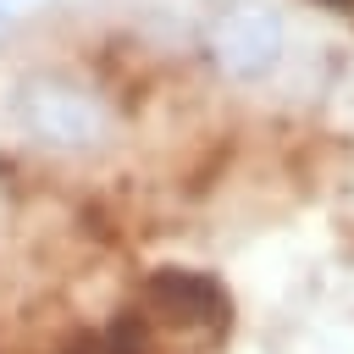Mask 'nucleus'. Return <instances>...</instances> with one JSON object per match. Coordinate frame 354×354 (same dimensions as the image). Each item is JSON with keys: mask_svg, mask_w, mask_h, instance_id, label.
<instances>
[{"mask_svg": "<svg viewBox=\"0 0 354 354\" xmlns=\"http://www.w3.org/2000/svg\"><path fill=\"white\" fill-rule=\"evenodd\" d=\"M0 122L22 149L61 166L105 160L122 138V111L105 83L61 61H33L11 72V83L0 88Z\"/></svg>", "mask_w": 354, "mask_h": 354, "instance_id": "1", "label": "nucleus"}, {"mask_svg": "<svg viewBox=\"0 0 354 354\" xmlns=\"http://www.w3.org/2000/svg\"><path fill=\"white\" fill-rule=\"evenodd\" d=\"M199 55L227 88H266L288 61V17L271 0H227L199 33Z\"/></svg>", "mask_w": 354, "mask_h": 354, "instance_id": "2", "label": "nucleus"}, {"mask_svg": "<svg viewBox=\"0 0 354 354\" xmlns=\"http://www.w3.org/2000/svg\"><path fill=\"white\" fill-rule=\"evenodd\" d=\"M149 304L166 315V321H210L221 326L227 321V293L205 277V271H177V266H160L149 277Z\"/></svg>", "mask_w": 354, "mask_h": 354, "instance_id": "3", "label": "nucleus"}, {"mask_svg": "<svg viewBox=\"0 0 354 354\" xmlns=\"http://www.w3.org/2000/svg\"><path fill=\"white\" fill-rule=\"evenodd\" d=\"M11 28H17V6H6V0H0V44L11 39Z\"/></svg>", "mask_w": 354, "mask_h": 354, "instance_id": "4", "label": "nucleus"}, {"mask_svg": "<svg viewBox=\"0 0 354 354\" xmlns=\"http://www.w3.org/2000/svg\"><path fill=\"white\" fill-rule=\"evenodd\" d=\"M321 6H332V11H348V6H354V0H321Z\"/></svg>", "mask_w": 354, "mask_h": 354, "instance_id": "5", "label": "nucleus"}, {"mask_svg": "<svg viewBox=\"0 0 354 354\" xmlns=\"http://www.w3.org/2000/svg\"><path fill=\"white\" fill-rule=\"evenodd\" d=\"M6 6H22V0H6Z\"/></svg>", "mask_w": 354, "mask_h": 354, "instance_id": "6", "label": "nucleus"}]
</instances>
